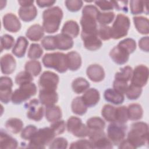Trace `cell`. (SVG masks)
Returning <instances> with one entry per match:
<instances>
[{
  "instance_id": "47",
  "label": "cell",
  "mask_w": 149,
  "mask_h": 149,
  "mask_svg": "<svg viewBox=\"0 0 149 149\" xmlns=\"http://www.w3.org/2000/svg\"><path fill=\"white\" fill-rule=\"evenodd\" d=\"M118 45L125 49L129 54L133 53L136 49V41L130 38H127L120 41Z\"/></svg>"
},
{
  "instance_id": "1",
  "label": "cell",
  "mask_w": 149,
  "mask_h": 149,
  "mask_svg": "<svg viewBox=\"0 0 149 149\" xmlns=\"http://www.w3.org/2000/svg\"><path fill=\"white\" fill-rule=\"evenodd\" d=\"M99 12L97 8L94 5H87L84 6L80 19L82 28L81 34L98 35L97 17Z\"/></svg>"
},
{
  "instance_id": "53",
  "label": "cell",
  "mask_w": 149,
  "mask_h": 149,
  "mask_svg": "<svg viewBox=\"0 0 149 149\" xmlns=\"http://www.w3.org/2000/svg\"><path fill=\"white\" fill-rule=\"evenodd\" d=\"M68 143L63 137H58L54 139L50 143L49 148L65 149L68 147Z\"/></svg>"
},
{
  "instance_id": "34",
  "label": "cell",
  "mask_w": 149,
  "mask_h": 149,
  "mask_svg": "<svg viewBox=\"0 0 149 149\" xmlns=\"http://www.w3.org/2000/svg\"><path fill=\"white\" fill-rule=\"evenodd\" d=\"M6 129L13 134H17L22 130L23 123L19 118H12L8 119L5 123Z\"/></svg>"
},
{
  "instance_id": "15",
  "label": "cell",
  "mask_w": 149,
  "mask_h": 149,
  "mask_svg": "<svg viewBox=\"0 0 149 149\" xmlns=\"http://www.w3.org/2000/svg\"><path fill=\"white\" fill-rule=\"evenodd\" d=\"M3 26L11 33H17L21 29V23L18 17L12 13L5 14L2 19Z\"/></svg>"
},
{
  "instance_id": "55",
  "label": "cell",
  "mask_w": 149,
  "mask_h": 149,
  "mask_svg": "<svg viewBox=\"0 0 149 149\" xmlns=\"http://www.w3.org/2000/svg\"><path fill=\"white\" fill-rule=\"evenodd\" d=\"M113 89L117 91L118 92L122 94H125L126 90L128 87L127 82L115 79L113 83Z\"/></svg>"
},
{
  "instance_id": "2",
  "label": "cell",
  "mask_w": 149,
  "mask_h": 149,
  "mask_svg": "<svg viewBox=\"0 0 149 149\" xmlns=\"http://www.w3.org/2000/svg\"><path fill=\"white\" fill-rule=\"evenodd\" d=\"M126 139L134 148L148 144V125L143 122H137L133 123Z\"/></svg>"
},
{
  "instance_id": "11",
  "label": "cell",
  "mask_w": 149,
  "mask_h": 149,
  "mask_svg": "<svg viewBox=\"0 0 149 149\" xmlns=\"http://www.w3.org/2000/svg\"><path fill=\"white\" fill-rule=\"evenodd\" d=\"M94 148H112V143L103 130H90L88 135Z\"/></svg>"
},
{
  "instance_id": "30",
  "label": "cell",
  "mask_w": 149,
  "mask_h": 149,
  "mask_svg": "<svg viewBox=\"0 0 149 149\" xmlns=\"http://www.w3.org/2000/svg\"><path fill=\"white\" fill-rule=\"evenodd\" d=\"M17 141L15 139L3 131V130H1L0 136L1 148H16L17 147Z\"/></svg>"
},
{
  "instance_id": "6",
  "label": "cell",
  "mask_w": 149,
  "mask_h": 149,
  "mask_svg": "<svg viewBox=\"0 0 149 149\" xmlns=\"http://www.w3.org/2000/svg\"><path fill=\"white\" fill-rule=\"evenodd\" d=\"M36 93L37 87L34 83L30 82L23 84L13 91L11 101L15 104H20L35 95Z\"/></svg>"
},
{
  "instance_id": "58",
  "label": "cell",
  "mask_w": 149,
  "mask_h": 149,
  "mask_svg": "<svg viewBox=\"0 0 149 149\" xmlns=\"http://www.w3.org/2000/svg\"><path fill=\"white\" fill-rule=\"evenodd\" d=\"M139 47L143 51L148 52L149 51V38L148 36L141 38L139 41Z\"/></svg>"
},
{
  "instance_id": "54",
  "label": "cell",
  "mask_w": 149,
  "mask_h": 149,
  "mask_svg": "<svg viewBox=\"0 0 149 149\" xmlns=\"http://www.w3.org/2000/svg\"><path fill=\"white\" fill-rule=\"evenodd\" d=\"M66 127V123L63 120H59L54 122L50 125V127L54 130L56 135L62 134L65 132Z\"/></svg>"
},
{
  "instance_id": "9",
  "label": "cell",
  "mask_w": 149,
  "mask_h": 149,
  "mask_svg": "<svg viewBox=\"0 0 149 149\" xmlns=\"http://www.w3.org/2000/svg\"><path fill=\"white\" fill-rule=\"evenodd\" d=\"M125 124L112 122L107 128V137L114 145H119L126 136Z\"/></svg>"
},
{
  "instance_id": "17",
  "label": "cell",
  "mask_w": 149,
  "mask_h": 149,
  "mask_svg": "<svg viewBox=\"0 0 149 149\" xmlns=\"http://www.w3.org/2000/svg\"><path fill=\"white\" fill-rule=\"evenodd\" d=\"M39 100L42 105L47 107L54 105L58 102V95L54 90H40Z\"/></svg>"
},
{
  "instance_id": "16",
  "label": "cell",
  "mask_w": 149,
  "mask_h": 149,
  "mask_svg": "<svg viewBox=\"0 0 149 149\" xmlns=\"http://www.w3.org/2000/svg\"><path fill=\"white\" fill-rule=\"evenodd\" d=\"M130 54L123 48L117 45L109 52V56L112 61L118 65L126 63L129 59Z\"/></svg>"
},
{
  "instance_id": "46",
  "label": "cell",
  "mask_w": 149,
  "mask_h": 149,
  "mask_svg": "<svg viewBox=\"0 0 149 149\" xmlns=\"http://www.w3.org/2000/svg\"><path fill=\"white\" fill-rule=\"evenodd\" d=\"M15 39L9 34H4L1 37V51L3 49L8 50L14 46Z\"/></svg>"
},
{
  "instance_id": "28",
  "label": "cell",
  "mask_w": 149,
  "mask_h": 149,
  "mask_svg": "<svg viewBox=\"0 0 149 149\" xmlns=\"http://www.w3.org/2000/svg\"><path fill=\"white\" fill-rule=\"evenodd\" d=\"M104 97L107 101L115 105L122 104L125 100L123 94L118 92L113 88L107 89L104 92Z\"/></svg>"
},
{
  "instance_id": "33",
  "label": "cell",
  "mask_w": 149,
  "mask_h": 149,
  "mask_svg": "<svg viewBox=\"0 0 149 149\" xmlns=\"http://www.w3.org/2000/svg\"><path fill=\"white\" fill-rule=\"evenodd\" d=\"M127 109L128 118L132 120H137L142 118L143 110L141 106L137 103L130 104Z\"/></svg>"
},
{
  "instance_id": "20",
  "label": "cell",
  "mask_w": 149,
  "mask_h": 149,
  "mask_svg": "<svg viewBox=\"0 0 149 149\" xmlns=\"http://www.w3.org/2000/svg\"><path fill=\"white\" fill-rule=\"evenodd\" d=\"M81 37L84 47L90 51H96L100 48L102 45L101 40L97 34H81Z\"/></svg>"
},
{
  "instance_id": "26",
  "label": "cell",
  "mask_w": 149,
  "mask_h": 149,
  "mask_svg": "<svg viewBox=\"0 0 149 149\" xmlns=\"http://www.w3.org/2000/svg\"><path fill=\"white\" fill-rule=\"evenodd\" d=\"M68 68L72 71L78 70L81 65V58L80 54L74 51H70L66 54Z\"/></svg>"
},
{
  "instance_id": "12",
  "label": "cell",
  "mask_w": 149,
  "mask_h": 149,
  "mask_svg": "<svg viewBox=\"0 0 149 149\" xmlns=\"http://www.w3.org/2000/svg\"><path fill=\"white\" fill-rule=\"evenodd\" d=\"M148 68L144 65H139L133 70L131 84L142 88L146 85L148 79Z\"/></svg>"
},
{
  "instance_id": "32",
  "label": "cell",
  "mask_w": 149,
  "mask_h": 149,
  "mask_svg": "<svg viewBox=\"0 0 149 149\" xmlns=\"http://www.w3.org/2000/svg\"><path fill=\"white\" fill-rule=\"evenodd\" d=\"M133 22L136 30L142 34H148L149 33L148 19L144 16L133 17Z\"/></svg>"
},
{
  "instance_id": "44",
  "label": "cell",
  "mask_w": 149,
  "mask_h": 149,
  "mask_svg": "<svg viewBox=\"0 0 149 149\" xmlns=\"http://www.w3.org/2000/svg\"><path fill=\"white\" fill-rule=\"evenodd\" d=\"M33 80V76L26 70L20 72L15 77V83L17 85L30 83Z\"/></svg>"
},
{
  "instance_id": "45",
  "label": "cell",
  "mask_w": 149,
  "mask_h": 149,
  "mask_svg": "<svg viewBox=\"0 0 149 149\" xmlns=\"http://www.w3.org/2000/svg\"><path fill=\"white\" fill-rule=\"evenodd\" d=\"M142 93V88L139 87L135 86L133 84L128 86L125 93L127 98L130 100H137L140 97Z\"/></svg>"
},
{
  "instance_id": "60",
  "label": "cell",
  "mask_w": 149,
  "mask_h": 149,
  "mask_svg": "<svg viewBox=\"0 0 149 149\" xmlns=\"http://www.w3.org/2000/svg\"><path fill=\"white\" fill-rule=\"evenodd\" d=\"M119 148H132L134 149V147L130 144V143L127 140L124 139L123 140L120 144H119Z\"/></svg>"
},
{
  "instance_id": "25",
  "label": "cell",
  "mask_w": 149,
  "mask_h": 149,
  "mask_svg": "<svg viewBox=\"0 0 149 149\" xmlns=\"http://www.w3.org/2000/svg\"><path fill=\"white\" fill-rule=\"evenodd\" d=\"M80 28L78 23L74 20H68L65 23L61 30V33L64 34L72 38L78 36Z\"/></svg>"
},
{
  "instance_id": "18",
  "label": "cell",
  "mask_w": 149,
  "mask_h": 149,
  "mask_svg": "<svg viewBox=\"0 0 149 149\" xmlns=\"http://www.w3.org/2000/svg\"><path fill=\"white\" fill-rule=\"evenodd\" d=\"M1 70L3 74H10L12 73L16 68V62L14 57L9 54H6L1 58Z\"/></svg>"
},
{
  "instance_id": "48",
  "label": "cell",
  "mask_w": 149,
  "mask_h": 149,
  "mask_svg": "<svg viewBox=\"0 0 149 149\" xmlns=\"http://www.w3.org/2000/svg\"><path fill=\"white\" fill-rule=\"evenodd\" d=\"M41 44L42 47L46 50H55L56 49L54 36H45L42 39Z\"/></svg>"
},
{
  "instance_id": "27",
  "label": "cell",
  "mask_w": 149,
  "mask_h": 149,
  "mask_svg": "<svg viewBox=\"0 0 149 149\" xmlns=\"http://www.w3.org/2000/svg\"><path fill=\"white\" fill-rule=\"evenodd\" d=\"M44 35V30L42 26L35 24L31 26L27 30L26 36L31 41H38L41 40Z\"/></svg>"
},
{
  "instance_id": "22",
  "label": "cell",
  "mask_w": 149,
  "mask_h": 149,
  "mask_svg": "<svg viewBox=\"0 0 149 149\" xmlns=\"http://www.w3.org/2000/svg\"><path fill=\"white\" fill-rule=\"evenodd\" d=\"M18 14L19 17L24 22H28L33 20L37 15V9L33 4L29 6H20Z\"/></svg>"
},
{
  "instance_id": "31",
  "label": "cell",
  "mask_w": 149,
  "mask_h": 149,
  "mask_svg": "<svg viewBox=\"0 0 149 149\" xmlns=\"http://www.w3.org/2000/svg\"><path fill=\"white\" fill-rule=\"evenodd\" d=\"M45 118L47 120L51 123L58 121L62 117V111L59 106L52 105L46 107Z\"/></svg>"
},
{
  "instance_id": "56",
  "label": "cell",
  "mask_w": 149,
  "mask_h": 149,
  "mask_svg": "<svg viewBox=\"0 0 149 149\" xmlns=\"http://www.w3.org/2000/svg\"><path fill=\"white\" fill-rule=\"evenodd\" d=\"M95 3L102 10L104 11L112 10L114 8L112 1H95Z\"/></svg>"
},
{
  "instance_id": "36",
  "label": "cell",
  "mask_w": 149,
  "mask_h": 149,
  "mask_svg": "<svg viewBox=\"0 0 149 149\" xmlns=\"http://www.w3.org/2000/svg\"><path fill=\"white\" fill-rule=\"evenodd\" d=\"M90 87L89 82L83 77L75 79L72 83L73 91L76 94H81L88 89Z\"/></svg>"
},
{
  "instance_id": "29",
  "label": "cell",
  "mask_w": 149,
  "mask_h": 149,
  "mask_svg": "<svg viewBox=\"0 0 149 149\" xmlns=\"http://www.w3.org/2000/svg\"><path fill=\"white\" fill-rule=\"evenodd\" d=\"M148 1L132 0L130 1V12L133 15H139L145 13L148 15Z\"/></svg>"
},
{
  "instance_id": "38",
  "label": "cell",
  "mask_w": 149,
  "mask_h": 149,
  "mask_svg": "<svg viewBox=\"0 0 149 149\" xmlns=\"http://www.w3.org/2000/svg\"><path fill=\"white\" fill-rule=\"evenodd\" d=\"M25 70L30 73L33 76H37L41 72V63L36 60H31L27 62L24 66Z\"/></svg>"
},
{
  "instance_id": "8",
  "label": "cell",
  "mask_w": 149,
  "mask_h": 149,
  "mask_svg": "<svg viewBox=\"0 0 149 149\" xmlns=\"http://www.w3.org/2000/svg\"><path fill=\"white\" fill-rule=\"evenodd\" d=\"M66 127L68 132L77 137L88 136L90 132L88 127L82 123L79 118L76 116H71L68 119Z\"/></svg>"
},
{
  "instance_id": "42",
  "label": "cell",
  "mask_w": 149,
  "mask_h": 149,
  "mask_svg": "<svg viewBox=\"0 0 149 149\" xmlns=\"http://www.w3.org/2000/svg\"><path fill=\"white\" fill-rule=\"evenodd\" d=\"M43 54V49L42 47L37 43H33L30 45L27 53L29 58L35 60L40 58Z\"/></svg>"
},
{
  "instance_id": "40",
  "label": "cell",
  "mask_w": 149,
  "mask_h": 149,
  "mask_svg": "<svg viewBox=\"0 0 149 149\" xmlns=\"http://www.w3.org/2000/svg\"><path fill=\"white\" fill-rule=\"evenodd\" d=\"M115 107L109 105H105L102 110L101 115L102 117L109 122H115Z\"/></svg>"
},
{
  "instance_id": "10",
  "label": "cell",
  "mask_w": 149,
  "mask_h": 149,
  "mask_svg": "<svg viewBox=\"0 0 149 149\" xmlns=\"http://www.w3.org/2000/svg\"><path fill=\"white\" fill-rule=\"evenodd\" d=\"M59 81L58 74L51 71H45L40 77L38 86L40 90L56 91Z\"/></svg>"
},
{
  "instance_id": "5",
  "label": "cell",
  "mask_w": 149,
  "mask_h": 149,
  "mask_svg": "<svg viewBox=\"0 0 149 149\" xmlns=\"http://www.w3.org/2000/svg\"><path fill=\"white\" fill-rule=\"evenodd\" d=\"M55 136L56 134L50 127L40 129L29 140L27 147L33 148H44L46 146L50 144Z\"/></svg>"
},
{
  "instance_id": "23",
  "label": "cell",
  "mask_w": 149,
  "mask_h": 149,
  "mask_svg": "<svg viewBox=\"0 0 149 149\" xmlns=\"http://www.w3.org/2000/svg\"><path fill=\"white\" fill-rule=\"evenodd\" d=\"M54 36L56 49L68 50L73 47L74 42L72 38L62 33L58 34Z\"/></svg>"
},
{
  "instance_id": "37",
  "label": "cell",
  "mask_w": 149,
  "mask_h": 149,
  "mask_svg": "<svg viewBox=\"0 0 149 149\" xmlns=\"http://www.w3.org/2000/svg\"><path fill=\"white\" fill-rule=\"evenodd\" d=\"M86 124L90 130H103L105 126L104 120L97 116L91 117L87 119Z\"/></svg>"
},
{
  "instance_id": "39",
  "label": "cell",
  "mask_w": 149,
  "mask_h": 149,
  "mask_svg": "<svg viewBox=\"0 0 149 149\" xmlns=\"http://www.w3.org/2000/svg\"><path fill=\"white\" fill-rule=\"evenodd\" d=\"M133 73L132 67L126 66L120 69V71L116 73L115 75V79L128 82L131 80Z\"/></svg>"
},
{
  "instance_id": "49",
  "label": "cell",
  "mask_w": 149,
  "mask_h": 149,
  "mask_svg": "<svg viewBox=\"0 0 149 149\" xmlns=\"http://www.w3.org/2000/svg\"><path fill=\"white\" fill-rule=\"evenodd\" d=\"M98 37L104 41L109 40L112 38L111 36V27L107 25L101 26L98 29Z\"/></svg>"
},
{
  "instance_id": "51",
  "label": "cell",
  "mask_w": 149,
  "mask_h": 149,
  "mask_svg": "<svg viewBox=\"0 0 149 149\" xmlns=\"http://www.w3.org/2000/svg\"><path fill=\"white\" fill-rule=\"evenodd\" d=\"M37 131V128L32 125L25 127L22 130L20 134L22 139L26 140H30L35 133Z\"/></svg>"
},
{
  "instance_id": "14",
  "label": "cell",
  "mask_w": 149,
  "mask_h": 149,
  "mask_svg": "<svg viewBox=\"0 0 149 149\" xmlns=\"http://www.w3.org/2000/svg\"><path fill=\"white\" fill-rule=\"evenodd\" d=\"M13 81L11 78L2 76L0 78V100L4 104H8L12 95Z\"/></svg>"
},
{
  "instance_id": "4",
  "label": "cell",
  "mask_w": 149,
  "mask_h": 149,
  "mask_svg": "<svg viewBox=\"0 0 149 149\" xmlns=\"http://www.w3.org/2000/svg\"><path fill=\"white\" fill-rule=\"evenodd\" d=\"M42 62L45 67L54 69L61 73L66 72L68 69L66 54L62 52L46 54L42 57Z\"/></svg>"
},
{
  "instance_id": "7",
  "label": "cell",
  "mask_w": 149,
  "mask_h": 149,
  "mask_svg": "<svg viewBox=\"0 0 149 149\" xmlns=\"http://www.w3.org/2000/svg\"><path fill=\"white\" fill-rule=\"evenodd\" d=\"M130 26L129 18L123 15L118 14L111 27L112 38L118 40L127 36Z\"/></svg>"
},
{
  "instance_id": "19",
  "label": "cell",
  "mask_w": 149,
  "mask_h": 149,
  "mask_svg": "<svg viewBox=\"0 0 149 149\" xmlns=\"http://www.w3.org/2000/svg\"><path fill=\"white\" fill-rule=\"evenodd\" d=\"M87 77L94 82H100L105 77V72L103 68L98 64L90 65L87 68Z\"/></svg>"
},
{
  "instance_id": "13",
  "label": "cell",
  "mask_w": 149,
  "mask_h": 149,
  "mask_svg": "<svg viewBox=\"0 0 149 149\" xmlns=\"http://www.w3.org/2000/svg\"><path fill=\"white\" fill-rule=\"evenodd\" d=\"M27 108V117L35 121L41 120L44 115V108L41 102L37 99H33L29 102L25 104Z\"/></svg>"
},
{
  "instance_id": "57",
  "label": "cell",
  "mask_w": 149,
  "mask_h": 149,
  "mask_svg": "<svg viewBox=\"0 0 149 149\" xmlns=\"http://www.w3.org/2000/svg\"><path fill=\"white\" fill-rule=\"evenodd\" d=\"M113 7L117 10H122L123 12H127V3L128 1H112Z\"/></svg>"
},
{
  "instance_id": "35",
  "label": "cell",
  "mask_w": 149,
  "mask_h": 149,
  "mask_svg": "<svg viewBox=\"0 0 149 149\" xmlns=\"http://www.w3.org/2000/svg\"><path fill=\"white\" fill-rule=\"evenodd\" d=\"M71 108L74 113L78 115H83L86 113L88 107L84 102L81 97H77L73 100Z\"/></svg>"
},
{
  "instance_id": "24",
  "label": "cell",
  "mask_w": 149,
  "mask_h": 149,
  "mask_svg": "<svg viewBox=\"0 0 149 149\" xmlns=\"http://www.w3.org/2000/svg\"><path fill=\"white\" fill-rule=\"evenodd\" d=\"M29 45V42L26 38L20 36L17 38L12 49V54L17 58H22L24 56L26 49Z\"/></svg>"
},
{
  "instance_id": "41",
  "label": "cell",
  "mask_w": 149,
  "mask_h": 149,
  "mask_svg": "<svg viewBox=\"0 0 149 149\" xmlns=\"http://www.w3.org/2000/svg\"><path fill=\"white\" fill-rule=\"evenodd\" d=\"M129 120L127 109L125 106H120L115 108V122L125 124Z\"/></svg>"
},
{
  "instance_id": "52",
  "label": "cell",
  "mask_w": 149,
  "mask_h": 149,
  "mask_svg": "<svg viewBox=\"0 0 149 149\" xmlns=\"http://www.w3.org/2000/svg\"><path fill=\"white\" fill-rule=\"evenodd\" d=\"M65 4L68 10L75 12L79 11L83 5V2L80 0H67L65 1Z\"/></svg>"
},
{
  "instance_id": "50",
  "label": "cell",
  "mask_w": 149,
  "mask_h": 149,
  "mask_svg": "<svg viewBox=\"0 0 149 149\" xmlns=\"http://www.w3.org/2000/svg\"><path fill=\"white\" fill-rule=\"evenodd\" d=\"M69 148L71 149L94 148L90 140H87L86 139H81L71 143Z\"/></svg>"
},
{
  "instance_id": "21",
  "label": "cell",
  "mask_w": 149,
  "mask_h": 149,
  "mask_svg": "<svg viewBox=\"0 0 149 149\" xmlns=\"http://www.w3.org/2000/svg\"><path fill=\"white\" fill-rule=\"evenodd\" d=\"M81 98L87 107H93L98 103L100 95L97 89L91 88L86 91L81 96Z\"/></svg>"
},
{
  "instance_id": "43",
  "label": "cell",
  "mask_w": 149,
  "mask_h": 149,
  "mask_svg": "<svg viewBox=\"0 0 149 149\" xmlns=\"http://www.w3.org/2000/svg\"><path fill=\"white\" fill-rule=\"evenodd\" d=\"M114 18L115 13L113 12H100L97 17V21L101 26H105L111 23Z\"/></svg>"
},
{
  "instance_id": "59",
  "label": "cell",
  "mask_w": 149,
  "mask_h": 149,
  "mask_svg": "<svg viewBox=\"0 0 149 149\" xmlns=\"http://www.w3.org/2000/svg\"><path fill=\"white\" fill-rule=\"evenodd\" d=\"M56 2L55 1L51 0H38L36 1L37 5L40 8L49 7L52 6Z\"/></svg>"
},
{
  "instance_id": "3",
  "label": "cell",
  "mask_w": 149,
  "mask_h": 149,
  "mask_svg": "<svg viewBox=\"0 0 149 149\" xmlns=\"http://www.w3.org/2000/svg\"><path fill=\"white\" fill-rule=\"evenodd\" d=\"M63 17V12L59 6L49 8L43 12L42 27L47 33H54L59 28Z\"/></svg>"
},
{
  "instance_id": "61",
  "label": "cell",
  "mask_w": 149,
  "mask_h": 149,
  "mask_svg": "<svg viewBox=\"0 0 149 149\" xmlns=\"http://www.w3.org/2000/svg\"><path fill=\"white\" fill-rule=\"evenodd\" d=\"M18 3L20 4V6H26L33 5L34 3V1H28V0H22V1H18Z\"/></svg>"
}]
</instances>
